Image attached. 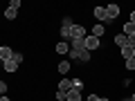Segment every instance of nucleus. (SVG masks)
<instances>
[{
	"instance_id": "obj_6",
	"label": "nucleus",
	"mask_w": 135,
	"mask_h": 101,
	"mask_svg": "<svg viewBox=\"0 0 135 101\" xmlns=\"http://www.w3.org/2000/svg\"><path fill=\"white\" fill-rule=\"evenodd\" d=\"M122 56L128 61V58H135V47H131V45H124L122 47Z\"/></svg>"
},
{
	"instance_id": "obj_28",
	"label": "nucleus",
	"mask_w": 135,
	"mask_h": 101,
	"mask_svg": "<svg viewBox=\"0 0 135 101\" xmlns=\"http://www.w3.org/2000/svg\"><path fill=\"white\" fill-rule=\"evenodd\" d=\"M131 23L135 25V11H131Z\"/></svg>"
},
{
	"instance_id": "obj_29",
	"label": "nucleus",
	"mask_w": 135,
	"mask_h": 101,
	"mask_svg": "<svg viewBox=\"0 0 135 101\" xmlns=\"http://www.w3.org/2000/svg\"><path fill=\"white\" fill-rule=\"evenodd\" d=\"M0 101H9V97H0Z\"/></svg>"
},
{
	"instance_id": "obj_30",
	"label": "nucleus",
	"mask_w": 135,
	"mask_h": 101,
	"mask_svg": "<svg viewBox=\"0 0 135 101\" xmlns=\"http://www.w3.org/2000/svg\"><path fill=\"white\" fill-rule=\"evenodd\" d=\"M99 101H108V99H106V97H99Z\"/></svg>"
},
{
	"instance_id": "obj_27",
	"label": "nucleus",
	"mask_w": 135,
	"mask_h": 101,
	"mask_svg": "<svg viewBox=\"0 0 135 101\" xmlns=\"http://www.w3.org/2000/svg\"><path fill=\"white\" fill-rule=\"evenodd\" d=\"M128 45H131V47H135V34H133V36H128Z\"/></svg>"
},
{
	"instance_id": "obj_20",
	"label": "nucleus",
	"mask_w": 135,
	"mask_h": 101,
	"mask_svg": "<svg viewBox=\"0 0 135 101\" xmlns=\"http://www.w3.org/2000/svg\"><path fill=\"white\" fill-rule=\"evenodd\" d=\"M124 65H126V70H135V58H128Z\"/></svg>"
},
{
	"instance_id": "obj_13",
	"label": "nucleus",
	"mask_w": 135,
	"mask_h": 101,
	"mask_svg": "<svg viewBox=\"0 0 135 101\" xmlns=\"http://www.w3.org/2000/svg\"><path fill=\"white\" fill-rule=\"evenodd\" d=\"M5 70L7 72H16V70H18V63H16L14 58H11V61H5Z\"/></svg>"
},
{
	"instance_id": "obj_32",
	"label": "nucleus",
	"mask_w": 135,
	"mask_h": 101,
	"mask_svg": "<svg viewBox=\"0 0 135 101\" xmlns=\"http://www.w3.org/2000/svg\"><path fill=\"white\" fill-rule=\"evenodd\" d=\"M131 99H133V101H135V94H131Z\"/></svg>"
},
{
	"instance_id": "obj_26",
	"label": "nucleus",
	"mask_w": 135,
	"mask_h": 101,
	"mask_svg": "<svg viewBox=\"0 0 135 101\" xmlns=\"http://www.w3.org/2000/svg\"><path fill=\"white\" fill-rule=\"evenodd\" d=\"M86 101H99V97H97V94H88Z\"/></svg>"
},
{
	"instance_id": "obj_1",
	"label": "nucleus",
	"mask_w": 135,
	"mask_h": 101,
	"mask_svg": "<svg viewBox=\"0 0 135 101\" xmlns=\"http://www.w3.org/2000/svg\"><path fill=\"white\" fill-rule=\"evenodd\" d=\"M119 5H115V2H110V5L106 7V23H110V20H115L117 16H119Z\"/></svg>"
},
{
	"instance_id": "obj_4",
	"label": "nucleus",
	"mask_w": 135,
	"mask_h": 101,
	"mask_svg": "<svg viewBox=\"0 0 135 101\" xmlns=\"http://www.w3.org/2000/svg\"><path fill=\"white\" fill-rule=\"evenodd\" d=\"M99 47V38H95V36H86V49L88 52H92V49Z\"/></svg>"
},
{
	"instance_id": "obj_17",
	"label": "nucleus",
	"mask_w": 135,
	"mask_h": 101,
	"mask_svg": "<svg viewBox=\"0 0 135 101\" xmlns=\"http://www.w3.org/2000/svg\"><path fill=\"white\" fill-rule=\"evenodd\" d=\"M5 16H7V20H14L16 16H18V11H16V9H11V7H7V11H5Z\"/></svg>"
},
{
	"instance_id": "obj_14",
	"label": "nucleus",
	"mask_w": 135,
	"mask_h": 101,
	"mask_svg": "<svg viewBox=\"0 0 135 101\" xmlns=\"http://www.w3.org/2000/svg\"><path fill=\"white\" fill-rule=\"evenodd\" d=\"M122 34H126V36H133V34H135V25L128 20V23L124 25V32H122Z\"/></svg>"
},
{
	"instance_id": "obj_3",
	"label": "nucleus",
	"mask_w": 135,
	"mask_h": 101,
	"mask_svg": "<svg viewBox=\"0 0 135 101\" xmlns=\"http://www.w3.org/2000/svg\"><path fill=\"white\" fill-rule=\"evenodd\" d=\"M70 32H72V20L65 18L63 20V27H61V36L63 38H70Z\"/></svg>"
},
{
	"instance_id": "obj_7",
	"label": "nucleus",
	"mask_w": 135,
	"mask_h": 101,
	"mask_svg": "<svg viewBox=\"0 0 135 101\" xmlns=\"http://www.w3.org/2000/svg\"><path fill=\"white\" fill-rule=\"evenodd\" d=\"M81 90H77V88H72V90L68 92V101H81Z\"/></svg>"
},
{
	"instance_id": "obj_25",
	"label": "nucleus",
	"mask_w": 135,
	"mask_h": 101,
	"mask_svg": "<svg viewBox=\"0 0 135 101\" xmlns=\"http://www.w3.org/2000/svg\"><path fill=\"white\" fill-rule=\"evenodd\" d=\"M5 92H7V83L0 81V94H5Z\"/></svg>"
},
{
	"instance_id": "obj_11",
	"label": "nucleus",
	"mask_w": 135,
	"mask_h": 101,
	"mask_svg": "<svg viewBox=\"0 0 135 101\" xmlns=\"http://www.w3.org/2000/svg\"><path fill=\"white\" fill-rule=\"evenodd\" d=\"M115 43L119 45V47H124V45H128V36H126V34H117V36H115Z\"/></svg>"
},
{
	"instance_id": "obj_22",
	"label": "nucleus",
	"mask_w": 135,
	"mask_h": 101,
	"mask_svg": "<svg viewBox=\"0 0 135 101\" xmlns=\"http://www.w3.org/2000/svg\"><path fill=\"white\" fill-rule=\"evenodd\" d=\"M9 7H11V9H16V11H18V7H20V0H11V2H9Z\"/></svg>"
},
{
	"instance_id": "obj_31",
	"label": "nucleus",
	"mask_w": 135,
	"mask_h": 101,
	"mask_svg": "<svg viewBox=\"0 0 135 101\" xmlns=\"http://www.w3.org/2000/svg\"><path fill=\"white\" fill-rule=\"evenodd\" d=\"M124 101H133V99H131V97H126V99H124Z\"/></svg>"
},
{
	"instance_id": "obj_9",
	"label": "nucleus",
	"mask_w": 135,
	"mask_h": 101,
	"mask_svg": "<svg viewBox=\"0 0 135 101\" xmlns=\"http://www.w3.org/2000/svg\"><path fill=\"white\" fill-rule=\"evenodd\" d=\"M11 56H14V52L9 47H0V61H11Z\"/></svg>"
},
{
	"instance_id": "obj_12",
	"label": "nucleus",
	"mask_w": 135,
	"mask_h": 101,
	"mask_svg": "<svg viewBox=\"0 0 135 101\" xmlns=\"http://www.w3.org/2000/svg\"><path fill=\"white\" fill-rule=\"evenodd\" d=\"M90 36H95V38H101V36H104V25H95Z\"/></svg>"
},
{
	"instance_id": "obj_23",
	"label": "nucleus",
	"mask_w": 135,
	"mask_h": 101,
	"mask_svg": "<svg viewBox=\"0 0 135 101\" xmlns=\"http://www.w3.org/2000/svg\"><path fill=\"white\" fill-rule=\"evenodd\" d=\"M11 58H14V61H16V63H18V65H20V63H23V54H18V52H16V54H14V56H11Z\"/></svg>"
},
{
	"instance_id": "obj_2",
	"label": "nucleus",
	"mask_w": 135,
	"mask_h": 101,
	"mask_svg": "<svg viewBox=\"0 0 135 101\" xmlns=\"http://www.w3.org/2000/svg\"><path fill=\"white\" fill-rule=\"evenodd\" d=\"M72 38H86V27H83V25H72L70 41H72Z\"/></svg>"
},
{
	"instance_id": "obj_8",
	"label": "nucleus",
	"mask_w": 135,
	"mask_h": 101,
	"mask_svg": "<svg viewBox=\"0 0 135 101\" xmlns=\"http://www.w3.org/2000/svg\"><path fill=\"white\" fill-rule=\"evenodd\" d=\"M92 14H95L97 20H104V23H106V7H95V11H92Z\"/></svg>"
},
{
	"instance_id": "obj_21",
	"label": "nucleus",
	"mask_w": 135,
	"mask_h": 101,
	"mask_svg": "<svg viewBox=\"0 0 135 101\" xmlns=\"http://www.w3.org/2000/svg\"><path fill=\"white\" fill-rule=\"evenodd\" d=\"M72 85L77 88V90H81V88H83V81H81V79H74V81H72Z\"/></svg>"
},
{
	"instance_id": "obj_19",
	"label": "nucleus",
	"mask_w": 135,
	"mask_h": 101,
	"mask_svg": "<svg viewBox=\"0 0 135 101\" xmlns=\"http://www.w3.org/2000/svg\"><path fill=\"white\" fill-rule=\"evenodd\" d=\"M56 99H59V101H68V92H63V90H56Z\"/></svg>"
},
{
	"instance_id": "obj_15",
	"label": "nucleus",
	"mask_w": 135,
	"mask_h": 101,
	"mask_svg": "<svg viewBox=\"0 0 135 101\" xmlns=\"http://www.w3.org/2000/svg\"><path fill=\"white\" fill-rule=\"evenodd\" d=\"M59 72H61V74L70 72V61H61V63H59Z\"/></svg>"
},
{
	"instance_id": "obj_10",
	"label": "nucleus",
	"mask_w": 135,
	"mask_h": 101,
	"mask_svg": "<svg viewBox=\"0 0 135 101\" xmlns=\"http://www.w3.org/2000/svg\"><path fill=\"white\" fill-rule=\"evenodd\" d=\"M72 81H70V79H61V83H59V90H63V92H70L72 90Z\"/></svg>"
},
{
	"instance_id": "obj_18",
	"label": "nucleus",
	"mask_w": 135,
	"mask_h": 101,
	"mask_svg": "<svg viewBox=\"0 0 135 101\" xmlns=\"http://www.w3.org/2000/svg\"><path fill=\"white\" fill-rule=\"evenodd\" d=\"M68 52V43H59L56 45V54H65Z\"/></svg>"
},
{
	"instance_id": "obj_16",
	"label": "nucleus",
	"mask_w": 135,
	"mask_h": 101,
	"mask_svg": "<svg viewBox=\"0 0 135 101\" xmlns=\"http://www.w3.org/2000/svg\"><path fill=\"white\" fill-rule=\"evenodd\" d=\"M79 61H81V63H88V61H90V52H88V49L79 52Z\"/></svg>"
},
{
	"instance_id": "obj_5",
	"label": "nucleus",
	"mask_w": 135,
	"mask_h": 101,
	"mask_svg": "<svg viewBox=\"0 0 135 101\" xmlns=\"http://www.w3.org/2000/svg\"><path fill=\"white\" fill-rule=\"evenodd\" d=\"M70 43H72L74 52H83V49H86V38H72Z\"/></svg>"
},
{
	"instance_id": "obj_24",
	"label": "nucleus",
	"mask_w": 135,
	"mask_h": 101,
	"mask_svg": "<svg viewBox=\"0 0 135 101\" xmlns=\"http://www.w3.org/2000/svg\"><path fill=\"white\" fill-rule=\"evenodd\" d=\"M70 58H72V61H79V52H74V49H70Z\"/></svg>"
}]
</instances>
